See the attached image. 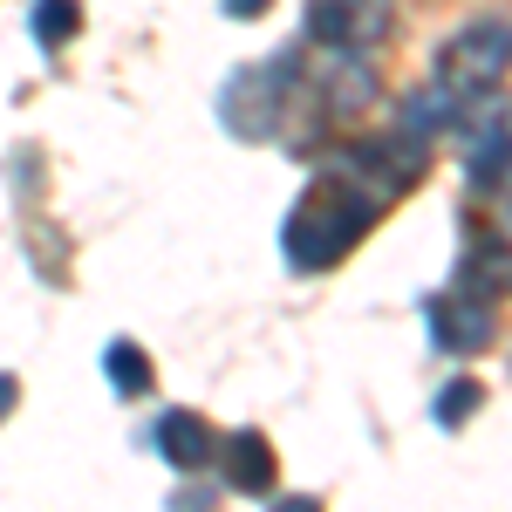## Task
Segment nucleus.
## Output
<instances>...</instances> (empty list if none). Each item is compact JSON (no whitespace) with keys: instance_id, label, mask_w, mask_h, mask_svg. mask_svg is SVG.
<instances>
[{"instance_id":"1","label":"nucleus","mask_w":512,"mask_h":512,"mask_svg":"<svg viewBox=\"0 0 512 512\" xmlns=\"http://www.w3.org/2000/svg\"><path fill=\"white\" fill-rule=\"evenodd\" d=\"M376 212H383V192H369V185H315V192H301V205H294L287 226H280L287 267H294V274L335 267L355 239L376 226Z\"/></svg>"},{"instance_id":"2","label":"nucleus","mask_w":512,"mask_h":512,"mask_svg":"<svg viewBox=\"0 0 512 512\" xmlns=\"http://www.w3.org/2000/svg\"><path fill=\"white\" fill-rule=\"evenodd\" d=\"M506 69H512V35L492 28V21H472L465 35L444 41V55H437V89H444L451 103H472V96H492Z\"/></svg>"},{"instance_id":"14","label":"nucleus","mask_w":512,"mask_h":512,"mask_svg":"<svg viewBox=\"0 0 512 512\" xmlns=\"http://www.w3.org/2000/svg\"><path fill=\"white\" fill-rule=\"evenodd\" d=\"M274 512H321V506H315V499H280Z\"/></svg>"},{"instance_id":"3","label":"nucleus","mask_w":512,"mask_h":512,"mask_svg":"<svg viewBox=\"0 0 512 512\" xmlns=\"http://www.w3.org/2000/svg\"><path fill=\"white\" fill-rule=\"evenodd\" d=\"M431 335H437V349H451V355L485 349V342H492V294H472V287L437 294L431 301Z\"/></svg>"},{"instance_id":"10","label":"nucleus","mask_w":512,"mask_h":512,"mask_svg":"<svg viewBox=\"0 0 512 512\" xmlns=\"http://www.w3.org/2000/svg\"><path fill=\"white\" fill-rule=\"evenodd\" d=\"M506 164H512V137L506 130H485L472 144V158H465V171H472V185H492V178H506Z\"/></svg>"},{"instance_id":"9","label":"nucleus","mask_w":512,"mask_h":512,"mask_svg":"<svg viewBox=\"0 0 512 512\" xmlns=\"http://www.w3.org/2000/svg\"><path fill=\"white\" fill-rule=\"evenodd\" d=\"M308 35L328 41V48H349V41H362V35H355L349 0H315V7H308Z\"/></svg>"},{"instance_id":"7","label":"nucleus","mask_w":512,"mask_h":512,"mask_svg":"<svg viewBox=\"0 0 512 512\" xmlns=\"http://www.w3.org/2000/svg\"><path fill=\"white\" fill-rule=\"evenodd\" d=\"M103 376H110L123 396H144V390H151V362H144L137 342H110V349H103Z\"/></svg>"},{"instance_id":"13","label":"nucleus","mask_w":512,"mask_h":512,"mask_svg":"<svg viewBox=\"0 0 512 512\" xmlns=\"http://www.w3.org/2000/svg\"><path fill=\"white\" fill-rule=\"evenodd\" d=\"M14 396H21V383H14V376H0V417L14 410Z\"/></svg>"},{"instance_id":"12","label":"nucleus","mask_w":512,"mask_h":512,"mask_svg":"<svg viewBox=\"0 0 512 512\" xmlns=\"http://www.w3.org/2000/svg\"><path fill=\"white\" fill-rule=\"evenodd\" d=\"M219 7H226V14H233V21H253V14H267V7H274V0H219Z\"/></svg>"},{"instance_id":"11","label":"nucleus","mask_w":512,"mask_h":512,"mask_svg":"<svg viewBox=\"0 0 512 512\" xmlns=\"http://www.w3.org/2000/svg\"><path fill=\"white\" fill-rule=\"evenodd\" d=\"M478 403H485V390H478L472 376H458V383H444V396H437V424H444V431H458V424L472 417Z\"/></svg>"},{"instance_id":"4","label":"nucleus","mask_w":512,"mask_h":512,"mask_svg":"<svg viewBox=\"0 0 512 512\" xmlns=\"http://www.w3.org/2000/svg\"><path fill=\"white\" fill-rule=\"evenodd\" d=\"M424 164H431V151H424L417 130H403V137H390V144H362V151H355V171L369 178V192H383V198L403 192V185H417Z\"/></svg>"},{"instance_id":"8","label":"nucleus","mask_w":512,"mask_h":512,"mask_svg":"<svg viewBox=\"0 0 512 512\" xmlns=\"http://www.w3.org/2000/svg\"><path fill=\"white\" fill-rule=\"evenodd\" d=\"M82 28V0H35V41L41 48H69Z\"/></svg>"},{"instance_id":"6","label":"nucleus","mask_w":512,"mask_h":512,"mask_svg":"<svg viewBox=\"0 0 512 512\" xmlns=\"http://www.w3.org/2000/svg\"><path fill=\"white\" fill-rule=\"evenodd\" d=\"M274 478H280V458L260 431L226 437V485L233 492H274Z\"/></svg>"},{"instance_id":"5","label":"nucleus","mask_w":512,"mask_h":512,"mask_svg":"<svg viewBox=\"0 0 512 512\" xmlns=\"http://www.w3.org/2000/svg\"><path fill=\"white\" fill-rule=\"evenodd\" d=\"M158 451L171 472H205L212 458H219V437H212V424L198 417V410H164L158 417Z\"/></svg>"}]
</instances>
